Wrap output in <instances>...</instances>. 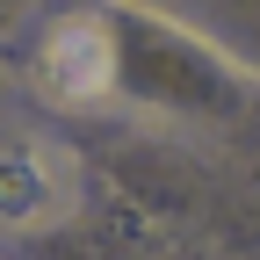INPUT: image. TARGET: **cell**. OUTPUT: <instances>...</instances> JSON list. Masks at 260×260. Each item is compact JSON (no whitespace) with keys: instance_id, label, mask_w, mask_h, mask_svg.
I'll use <instances>...</instances> for the list:
<instances>
[{"instance_id":"1","label":"cell","mask_w":260,"mask_h":260,"mask_svg":"<svg viewBox=\"0 0 260 260\" xmlns=\"http://www.w3.org/2000/svg\"><path fill=\"white\" fill-rule=\"evenodd\" d=\"M73 210V167L51 145H8L0 152V224H51Z\"/></svg>"},{"instance_id":"2","label":"cell","mask_w":260,"mask_h":260,"mask_svg":"<svg viewBox=\"0 0 260 260\" xmlns=\"http://www.w3.org/2000/svg\"><path fill=\"white\" fill-rule=\"evenodd\" d=\"M44 80L58 102H94V94H109L116 80V44L102 22H65L58 37L44 44Z\"/></svg>"}]
</instances>
